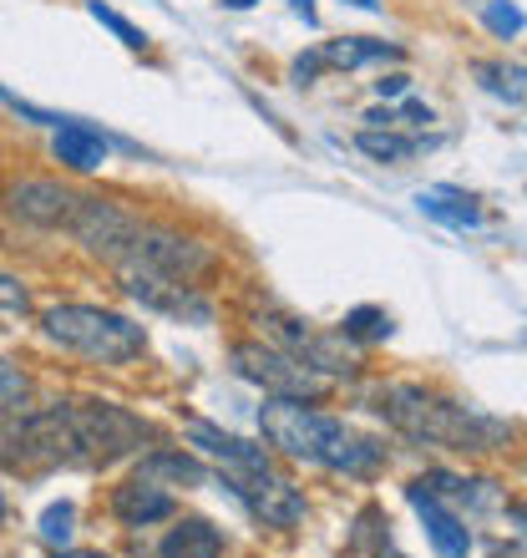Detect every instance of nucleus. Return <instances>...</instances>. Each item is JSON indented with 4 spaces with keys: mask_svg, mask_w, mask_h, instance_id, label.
I'll use <instances>...</instances> for the list:
<instances>
[{
    "mask_svg": "<svg viewBox=\"0 0 527 558\" xmlns=\"http://www.w3.org/2000/svg\"><path fill=\"white\" fill-rule=\"evenodd\" d=\"M152 437L143 416L122 412L112 401H57L46 412L15 416L0 426V462L11 472L51 468H97L132 452Z\"/></svg>",
    "mask_w": 527,
    "mask_h": 558,
    "instance_id": "obj_1",
    "label": "nucleus"
},
{
    "mask_svg": "<svg viewBox=\"0 0 527 558\" xmlns=\"http://www.w3.org/2000/svg\"><path fill=\"white\" fill-rule=\"evenodd\" d=\"M264 437L274 441L279 452H290L294 462H315V468L330 472H351V477H366V472L381 468L385 447L376 437H360L355 426H345L340 416H324L305 401L274 397L259 412Z\"/></svg>",
    "mask_w": 527,
    "mask_h": 558,
    "instance_id": "obj_2",
    "label": "nucleus"
},
{
    "mask_svg": "<svg viewBox=\"0 0 527 558\" xmlns=\"http://www.w3.org/2000/svg\"><path fill=\"white\" fill-rule=\"evenodd\" d=\"M370 407L385 416L391 426H401L406 437L431 441V447H452V452H487L507 437V422L482 416L471 407H452V401L431 397L421 386H381Z\"/></svg>",
    "mask_w": 527,
    "mask_h": 558,
    "instance_id": "obj_3",
    "label": "nucleus"
},
{
    "mask_svg": "<svg viewBox=\"0 0 527 558\" xmlns=\"http://www.w3.org/2000/svg\"><path fill=\"white\" fill-rule=\"evenodd\" d=\"M46 336L61 340L66 351L87 355V361H102V366H127L147 351L143 325H132L127 315H112V310L97 305H57L46 310Z\"/></svg>",
    "mask_w": 527,
    "mask_h": 558,
    "instance_id": "obj_4",
    "label": "nucleus"
},
{
    "mask_svg": "<svg viewBox=\"0 0 527 558\" xmlns=\"http://www.w3.org/2000/svg\"><path fill=\"white\" fill-rule=\"evenodd\" d=\"M234 371L244 381H259L264 391L290 397V401H315V397H324V386H330V376L309 371L305 361H294L290 351H269V345H238Z\"/></svg>",
    "mask_w": 527,
    "mask_h": 558,
    "instance_id": "obj_5",
    "label": "nucleus"
},
{
    "mask_svg": "<svg viewBox=\"0 0 527 558\" xmlns=\"http://www.w3.org/2000/svg\"><path fill=\"white\" fill-rule=\"evenodd\" d=\"M223 487H229V493H234V498L244 502L254 518L274 523V529H290V523H299V518H305V493H299L294 483H284V477H274V472L223 477Z\"/></svg>",
    "mask_w": 527,
    "mask_h": 558,
    "instance_id": "obj_6",
    "label": "nucleus"
},
{
    "mask_svg": "<svg viewBox=\"0 0 527 558\" xmlns=\"http://www.w3.org/2000/svg\"><path fill=\"white\" fill-rule=\"evenodd\" d=\"M132 300H143L147 310H162V315H177V320H193V325H213V305L204 294L183 284V279H168V275H122Z\"/></svg>",
    "mask_w": 527,
    "mask_h": 558,
    "instance_id": "obj_7",
    "label": "nucleus"
},
{
    "mask_svg": "<svg viewBox=\"0 0 527 558\" xmlns=\"http://www.w3.org/2000/svg\"><path fill=\"white\" fill-rule=\"evenodd\" d=\"M5 208H11L15 219L57 229V223H72L76 193H66L61 183H46V178H26V183H11V189H5Z\"/></svg>",
    "mask_w": 527,
    "mask_h": 558,
    "instance_id": "obj_8",
    "label": "nucleus"
},
{
    "mask_svg": "<svg viewBox=\"0 0 527 558\" xmlns=\"http://www.w3.org/2000/svg\"><path fill=\"white\" fill-rule=\"evenodd\" d=\"M366 61H401V46L391 41H366V36H345V41H324L320 51L294 61V82L305 87L309 76L330 66V72H351V66H366Z\"/></svg>",
    "mask_w": 527,
    "mask_h": 558,
    "instance_id": "obj_9",
    "label": "nucleus"
},
{
    "mask_svg": "<svg viewBox=\"0 0 527 558\" xmlns=\"http://www.w3.org/2000/svg\"><path fill=\"white\" fill-rule=\"evenodd\" d=\"M406 498H410V508L421 513V523H426V538L437 544V554L441 558H467L471 554V533H467V523L446 508V502L437 498V493H426L421 483H410L406 487Z\"/></svg>",
    "mask_w": 527,
    "mask_h": 558,
    "instance_id": "obj_10",
    "label": "nucleus"
},
{
    "mask_svg": "<svg viewBox=\"0 0 527 558\" xmlns=\"http://www.w3.org/2000/svg\"><path fill=\"white\" fill-rule=\"evenodd\" d=\"M188 441L198 447V452L213 457V462H223L229 477L269 472V452H264V447H254V441H244V437H229V432H219V426H193Z\"/></svg>",
    "mask_w": 527,
    "mask_h": 558,
    "instance_id": "obj_11",
    "label": "nucleus"
},
{
    "mask_svg": "<svg viewBox=\"0 0 527 558\" xmlns=\"http://www.w3.org/2000/svg\"><path fill=\"white\" fill-rule=\"evenodd\" d=\"M112 513L132 529H143V523H158V518L173 513V498L162 493L152 477H132V483L118 487V498H112Z\"/></svg>",
    "mask_w": 527,
    "mask_h": 558,
    "instance_id": "obj_12",
    "label": "nucleus"
},
{
    "mask_svg": "<svg viewBox=\"0 0 527 558\" xmlns=\"http://www.w3.org/2000/svg\"><path fill=\"white\" fill-rule=\"evenodd\" d=\"M158 558H223V533L208 518H183L168 538H162Z\"/></svg>",
    "mask_w": 527,
    "mask_h": 558,
    "instance_id": "obj_13",
    "label": "nucleus"
},
{
    "mask_svg": "<svg viewBox=\"0 0 527 558\" xmlns=\"http://www.w3.org/2000/svg\"><path fill=\"white\" fill-rule=\"evenodd\" d=\"M416 204H421L426 219H441V223H452V229H471V223H482L477 198L462 193V189H421L416 193Z\"/></svg>",
    "mask_w": 527,
    "mask_h": 558,
    "instance_id": "obj_14",
    "label": "nucleus"
},
{
    "mask_svg": "<svg viewBox=\"0 0 527 558\" xmlns=\"http://www.w3.org/2000/svg\"><path fill=\"white\" fill-rule=\"evenodd\" d=\"M57 158L66 162V168H76V173H97L107 162V143L91 128H82V122H66L57 133Z\"/></svg>",
    "mask_w": 527,
    "mask_h": 558,
    "instance_id": "obj_15",
    "label": "nucleus"
},
{
    "mask_svg": "<svg viewBox=\"0 0 527 558\" xmlns=\"http://www.w3.org/2000/svg\"><path fill=\"white\" fill-rule=\"evenodd\" d=\"M143 477H173V483L198 487L208 472H204V462H193L188 452H152V457L143 462Z\"/></svg>",
    "mask_w": 527,
    "mask_h": 558,
    "instance_id": "obj_16",
    "label": "nucleus"
},
{
    "mask_svg": "<svg viewBox=\"0 0 527 558\" xmlns=\"http://www.w3.org/2000/svg\"><path fill=\"white\" fill-rule=\"evenodd\" d=\"M340 336H345V340H385V336H391V315H385V310H376V305H360V310H351V315H345Z\"/></svg>",
    "mask_w": 527,
    "mask_h": 558,
    "instance_id": "obj_17",
    "label": "nucleus"
},
{
    "mask_svg": "<svg viewBox=\"0 0 527 558\" xmlns=\"http://www.w3.org/2000/svg\"><path fill=\"white\" fill-rule=\"evenodd\" d=\"M360 147H366L370 158H381V162H401V158H410V153L421 147V137H395L391 128H385V133H360Z\"/></svg>",
    "mask_w": 527,
    "mask_h": 558,
    "instance_id": "obj_18",
    "label": "nucleus"
},
{
    "mask_svg": "<svg viewBox=\"0 0 527 558\" xmlns=\"http://www.w3.org/2000/svg\"><path fill=\"white\" fill-rule=\"evenodd\" d=\"M72 523H76L72 502H51V508L41 513V538L46 544H72Z\"/></svg>",
    "mask_w": 527,
    "mask_h": 558,
    "instance_id": "obj_19",
    "label": "nucleus"
},
{
    "mask_svg": "<svg viewBox=\"0 0 527 558\" xmlns=\"http://www.w3.org/2000/svg\"><path fill=\"white\" fill-rule=\"evenodd\" d=\"M91 15H97V21H102V26L112 31V36H118L122 46H132V51H143V46H147V36H143V31L132 26V21H122V15L112 11V5H102V0H91Z\"/></svg>",
    "mask_w": 527,
    "mask_h": 558,
    "instance_id": "obj_20",
    "label": "nucleus"
},
{
    "mask_svg": "<svg viewBox=\"0 0 527 558\" xmlns=\"http://www.w3.org/2000/svg\"><path fill=\"white\" fill-rule=\"evenodd\" d=\"M482 21H487L492 31H498L502 41H513V36H523V11H517L513 0H492V5L482 11Z\"/></svg>",
    "mask_w": 527,
    "mask_h": 558,
    "instance_id": "obj_21",
    "label": "nucleus"
},
{
    "mask_svg": "<svg viewBox=\"0 0 527 558\" xmlns=\"http://www.w3.org/2000/svg\"><path fill=\"white\" fill-rule=\"evenodd\" d=\"M487 87L498 92V97H513V102H523V66H482Z\"/></svg>",
    "mask_w": 527,
    "mask_h": 558,
    "instance_id": "obj_22",
    "label": "nucleus"
},
{
    "mask_svg": "<svg viewBox=\"0 0 527 558\" xmlns=\"http://www.w3.org/2000/svg\"><path fill=\"white\" fill-rule=\"evenodd\" d=\"M26 305H30L26 284H21L15 275H5V269H0V310H26Z\"/></svg>",
    "mask_w": 527,
    "mask_h": 558,
    "instance_id": "obj_23",
    "label": "nucleus"
},
{
    "mask_svg": "<svg viewBox=\"0 0 527 558\" xmlns=\"http://www.w3.org/2000/svg\"><path fill=\"white\" fill-rule=\"evenodd\" d=\"M21 397H26V376L0 361V407H11V401H21Z\"/></svg>",
    "mask_w": 527,
    "mask_h": 558,
    "instance_id": "obj_24",
    "label": "nucleus"
},
{
    "mask_svg": "<svg viewBox=\"0 0 527 558\" xmlns=\"http://www.w3.org/2000/svg\"><path fill=\"white\" fill-rule=\"evenodd\" d=\"M376 92H381V97H406V76H381Z\"/></svg>",
    "mask_w": 527,
    "mask_h": 558,
    "instance_id": "obj_25",
    "label": "nucleus"
},
{
    "mask_svg": "<svg viewBox=\"0 0 527 558\" xmlns=\"http://www.w3.org/2000/svg\"><path fill=\"white\" fill-rule=\"evenodd\" d=\"M294 11L305 15V21H315V0H294Z\"/></svg>",
    "mask_w": 527,
    "mask_h": 558,
    "instance_id": "obj_26",
    "label": "nucleus"
},
{
    "mask_svg": "<svg viewBox=\"0 0 527 558\" xmlns=\"http://www.w3.org/2000/svg\"><path fill=\"white\" fill-rule=\"evenodd\" d=\"M351 5H360V11H381V0H351Z\"/></svg>",
    "mask_w": 527,
    "mask_h": 558,
    "instance_id": "obj_27",
    "label": "nucleus"
},
{
    "mask_svg": "<svg viewBox=\"0 0 527 558\" xmlns=\"http://www.w3.org/2000/svg\"><path fill=\"white\" fill-rule=\"evenodd\" d=\"M223 5H229V11H244V5H254V0H223Z\"/></svg>",
    "mask_w": 527,
    "mask_h": 558,
    "instance_id": "obj_28",
    "label": "nucleus"
},
{
    "mask_svg": "<svg viewBox=\"0 0 527 558\" xmlns=\"http://www.w3.org/2000/svg\"><path fill=\"white\" fill-rule=\"evenodd\" d=\"M61 558H107V554H61Z\"/></svg>",
    "mask_w": 527,
    "mask_h": 558,
    "instance_id": "obj_29",
    "label": "nucleus"
},
{
    "mask_svg": "<svg viewBox=\"0 0 527 558\" xmlns=\"http://www.w3.org/2000/svg\"><path fill=\"white\" fill-rule=\"evenodd\" d=\"M0 523H5V493H0Z\"/></svg>",
    "mask_w": 527,
    "mask_h": 558,
    "instance_id": "obj_30",
    "label": "nucleus"
},
{
    "mask_svg": "<svg viewBox=\"0 0 527 558\" xmlns=\"http://www.w3.org/2000/svg\"><path fill=\"white\" fill-rule=\"evenodd\" d=\"M381 558H395V554H391V548H385V554H381Z\"/></svg>",
    "mask_w": 527,
    "mask_h": 558,
    "instance_id": "obj_31",
    "label": "nucleus"
}]
</instances>
